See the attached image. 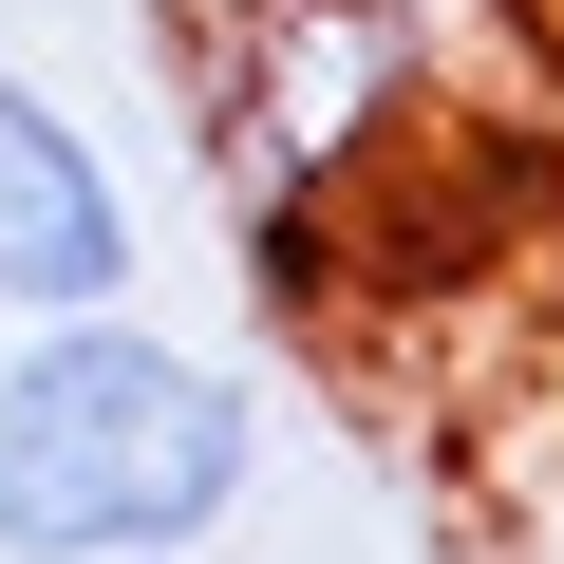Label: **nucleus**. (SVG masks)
I'll return each instance as SVG.
<instances>
[{"instance_id":"1","label":"nucleus","mask_w":564,"mask_h":564,"mask_svg":"<svg viewBox=\"0 0 564 564\" xmlns=\"http://www.w3.org/2000/svg\"><path fill=\"white\" fill-rule=\"evenodd\" d=\"M263 489V414L226 358L132 302L39 321L0 358V564H207Z\"/></svg>"},{"instance_id":"2","label":"nucleus","mask_w":564,"mask_h":564,"mask_svg":"<svg viewBox=\"0 0 564 564\" xmlns=\"http://www.w3.org/2000/svg\"><path fill=\"white\" fill-rule=\"evenodd\" d=\"M95 302H132V188L0 57V321H95Z\"/></svg>"}]
</instances>
